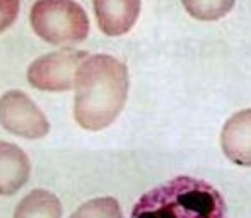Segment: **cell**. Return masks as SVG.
<instances>
[{"label":"cell","instance_id":"8992f818","mask_svg":"<svg viewBox=\"0 0 251 218\" xmlns=\"http://www.w3.org/2000/svg\"><path fill=\"white\" fill-rule=\"evenodd\" d=\"M98 26L106 36L126 34L137 22L140 0H93Z\"/></svg>","mask_w":251,"mask_h":218},{"label":"cell","instance_id":"30bf717a","mask_svg":"<svg viewBox=\"0 0 251 218\" xmlns=\"http://www.w3.org/2000/svg\"><path fill=\"white\" fill-rule=\"evenodd\" d=\"M236 0H181L192 17L200 21H217L229 14Z\"/></svg>","mask_w":251,"mask_h":218},{"label":"cell","instance_id":"6da1fadb","mask_svg":"<svg viewBox=\"0 0 251 218\" xmlns=\"http://www.w3.org/2000/svg\"><path fill=\"white\" fill-rule=\"evenodd\" d=\"M74 118L89 131L104 130L120 116L128 96V70L111 55L87 56L75 75Z\"/></svg>","mask_w":251,"mask_h":218},{"label":"cell","instance_id":"7a4b0ae2","mask_svg":"<svg viewBox=\"0 0 251 218\" xmlns=\"http://www.w3.org/2000/svg\"><path fill=\"white\" fill-rule=\"evenodd\" d=\"M132 218H229L221 193L208 182L179 175L155 186L135 203Z\"/></svg>","mask_w":251,"mask_h":218},{"label":"cell","instance_id":"52a82bcc","mask_svg":"<svg viewBox=\"0 0 251 218\" xmlns=\"http://www.w3.org/2000/svg\"><path fill=\"white\" fill-rule=\"evenodd\" d=\"M221 145L231 162L251 167V109L232 114L221 133Z\"/></svg>","mask_w":251,"mask_h":218},{"label":"cell","instance_id":"8fae6325","mask_svg":"<svg viewBox=\"0 0 251 218\" xmlns=\"http://www.w3.org/2000/svg\"><path fill=\"white\" fill-rule=\"evenodd\" d=\"M70 218H123L122 208L115 198H94L80 205Z\"/></svg>","mask_w":251,"mask_h":218},{"label":"cell","instance_id":"9c48e42d","mask_svg":"<svg viewBox=\"0 0 251 218\" xmlns=\"http://www.w3.org/2000/svg\"><path fill=\"white\" fill-rule=\"evenodd\" d=\"M14 218H62V205L50 191L34 189L19 201Z\"/></svg>","mask_w":251,"mask_h":218},{"label":"cell","instance_id":"ba28073f","mask_svg":"<svg viewBox=\"0 0 251 218\" xmlns=\"http://www.w3.org/2000/svg\"><path fill=\"white\" fill-rule=\"evenodd\" d=\"M31 164L27 155L16 143L0 140V195L10 196L27 182Z\"/></svg>","mask_w":251,"mask_h":218},{"label":"cell","instance_id":"7c38bea8","mask_svg":"<svg viewBox=\"0 0 251 218\" xmlns=\"http://www.w3.org/2000/svg\"><path fill=\"white\" fill-rule=\"evenodd\" d=\"M21 0H0V33L12 26L19 14Z\"/></svg>","mask_w":251,"mask_h":218},{"label":"cell","instance_id":"5b68a950","mask_svg":"<svg viewBox=\"0 0 251 218\" xmlns=\"http://www.w3.org/2000/svg\"><path fill=\"white\" fill-rule=\"evenodd\" d=\"M0 125L27 140L43 138L50 131L47 116L23 90H9L0 97Z\"/></svg>","mask_w":251,"mask_h":218},{"label":"cell","instance_id":"3957f363","mask_svg":"<svg viewBox=\"0 0 251 218\" xmlns=\"http://www.w3.org/2000/svg\"><path fill=\"white\" fill-rule=\"evenodd\" d=\"M29 19L34 33L55 46L77 44L89 34V17L74 0H38Z\"/></svg>","mask_w":251,"mask_h":218},{"label":"cell","instance_id":"277c9868","mask_svg":"<svg viewBox=\"0 0 251 218\" xmlns=\"http://www.w3.org/2000/svg\"><path fill=\"white\" fill-rule=\"evenodd\" d=\"M87 58L86 51L63 48L55 53L36 58L27 68V82L31 87L47 92H62L75 86L79 66Z\"/></svg>","mask_w":251,"mask_h":218}]
</instances>
